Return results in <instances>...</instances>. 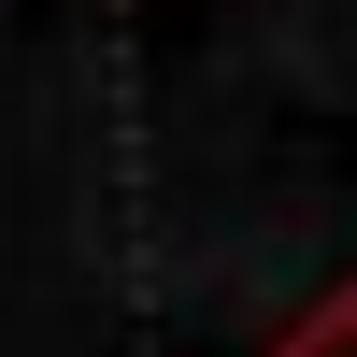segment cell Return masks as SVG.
I'll use <instances>...</instances> for the list:
<instances>
[{
  "label": "cell",
  "mask_w": 357,
  "mask_h": 357,
  "mask_svg": "<svg viewBox=\"0 0 357 357\" xmlns=\"http://www.w3.org/2000/svg\"><path fill=\"white\" fill-rule=\"evenodd\" d=\"M272 357H357V286H329V301H314V314H301Z\"/></svg>",
  "instance_id": "6da1fadb"
}]
</instances>
